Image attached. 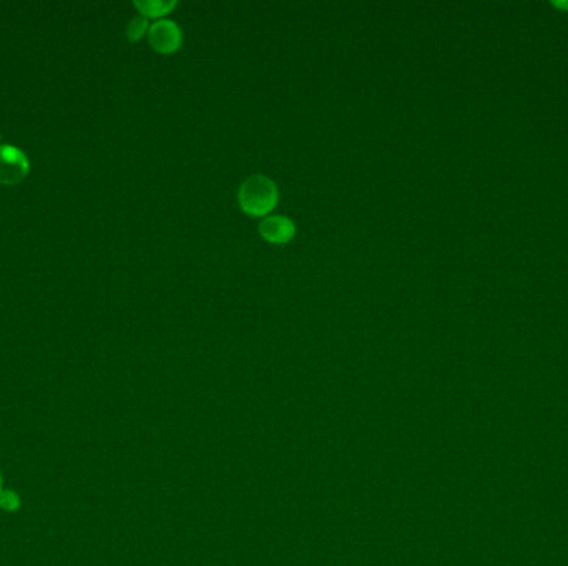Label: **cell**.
I'll use <instances>...</instances> for the list:
<instances>
[{
    "label": "cell",
    "mask_w": 568,
    "mask_h": 566,
    "mask_svg": "<svg viewBox=\"0 0 568 566\" xmlns=\"http://www.w3.org/2000/svg\"><path fill=\"white\" fill-rule=\"evenodd\" d=\"M29 158L19 148L0 145V185L14 186L29 175Z\"/></svg>",
    "instance_id": "2"
},
{
    "label": "cell",
    "mask_w": 568,
    "mask_h": 566,
    "mask_svg": "<svg viewBox=\"0 0 568 566\" xmlns=\"http://www.w3.org/2000/svg\"><path fill=\"white\" fill-rule=\"evenodd\" d=\"M0 508L5 512H17L20 508V497L12 490H2L0 492Z\"/></svg>",
    "instance_id": "7"
},
{
    "label": "cell",
    "mask_w": 568,
    "mask_h": 566,
    "mask_svg": "<svg viewBox=\"0 0 568 566\" xmlns=\"http://www.w3.org/2000/svg\"><path fill=\"white\" fill-rule=\"evenodd\" d=\"M133 5L137 7L138 12L147 17V19H160L168 12H172L177 7V0H135Z\"/></svg>",
    "instance_id": "5"
},
{
    "label": "cell",
    "mask_w": 568,
    "mask_h": 566,
    "mask_svg": "<svg viewBox=\"0 0 568 566\" xmlns=\"http://www.w3.org/2000/svg\"><path fill=\"white\" fill-rule=\"evenodd\" d=\"M148 42L158 54L170 55L182 47L183 32L175 20L158 19L148 29Z\"/></svg>",
    "instance_id": "3"
},
{
    "label": "cell",
    "mask_w": 568,
    "mask_h": 566,
    "mask_svg": "<svg viewBox=\"0 0 568 566\" xmlns=\"http://www.w3.org/2000/svg\"><path fill=\"white\" fill-rule=\"evenodd\" d=\"M0 492H2V475H0Z\"/></svg>",
    "instance_id": "8"
},
{
    "label": "cell",
    "mask_w": 568,
    "mask_h": 566,
    "mask_svg": "<svg viewBox=\"0 0 568 566\" xmlns=\"http://www.w3.org/2000/svg\"><path fill=\"white\" fill-rule=\"evenodd\" d=\"M280 200V188L276 181L263 173H253L238 188V203L246 215L265 218L275 210Z\"/></svg>",
    "instance_id": "1"
},
{
    "label": "cell",
    "mask_w": 568,
    "mask_h": 566,
    "mask_svg": "<svg viewBox=\"0 0 568 566\" xmlns=\"http://www.w3.org/2000/svg\"><path fill=\"white\" fill-rule=\"evenodd\" d=\"M261 238L271 244H284L296 235V223L284 215H268L258 225Z\"/></svg>",
    "instance_id": "4"
},
{
    "label": "cell",
    "mask_w": 568,
    "mask_h": 566,
    "mask_svg": "<svg viewBox=\"0 0 568 566\" xmlns=\"http://www.w3.org/2000/svg\"><path fill=\"white\" fill-rule=\"evenodd\" d=\"M148 29H150V25H148L147 17L137 15L128 24L127 37L130 39V42H137V40L142 39L143 35L147 34Z\"/></svg>",
    "instance_id": "6"
}]
</instances>
